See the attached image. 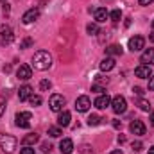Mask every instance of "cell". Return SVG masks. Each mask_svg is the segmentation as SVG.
<instances>
[{
    "mask_svg": "<svg viewBox=\"0 0 154 154\" xmlns=\"http://www.w3.org/2000/svg\"><path fill=\"white\" fill-rule=\"evenodd\" d=\"M102 122V118L99 115H90L88 116V125H99Z\"/></svg>",
    "mask_w": 154,
    "mask_h": 154,
    "instance_id": "obj_23",
    "label": "cell"
},
{
    "mask_svg": "<svg viewBox=\"0 0 154 154\" xmlns=\"http://www.w3.org/2000/svg\"><path fill=\"white\" fill-rule=\"evenodd\" d=\"M32 43H34V41H32L31 38H25L23 41H22V43H20V48H29V47H31Z\"/></svg>",
    "mask_w": 154,
    "mask_h": 154,
    "instance_id": "obj_33",
    "label": "cell"
},
{
    "mask_svg": "<svg viewBox=\"0 0 154 154\" xmlns=\"http://www.w3.org/2000/svg\"><path fill=\"white\" fill-rule=\"evenodd\" d=\"M102 82H106V84H108V82H109V79H108V77H102V75L95 77V84H102Z\"/></svg>",
    "mask_w": 154,
    "mask_h": 154,
    "instance_id": "obj_34",
    "label": "cell"
},
{
    "mask_svg": "<svg viewBox=\"0 0 154 154\" xmlns=\"http://www.w3.org/2000/svg\"><path fill=\"white\" fill-rule=\"evenodd\" d=\"M70 120H72L70 111H59V116H57L59 127H68V125H70Z\"/></svg>",
    "mask_w": 154,
    "mask_h": 154,
    "instance_id": "obj_17",
    "label": "cell"
},
{
    "mask_svg": "<svg viewBox=\"0 0 154 154\" xmlns=\"http://www.w3.org/2000/svg\"><path fill=\"white\" fill-rule=\"evenodd\" d=\"M32 65L36 70H48L52 66V56L47 50H38L32 57Z\"/></svg>",
    "mask_w": 154,
    "mask_h": 154,
    "instance_id": "obj_1",
    "label": "cell"
},
{
    "mask_svg": "<svg viewBox=\"0 0 154 154\" xmlns=\"http://www.w3.org/2000/svg\"><path fill=\"white\" fill-rule=\"evenodd\" d=\"M140 63H142V65H147V66H152L154 65V48H147V50L142 54Z\"/></svg>",
    "mask_w": 154,
    "mask_h": 154,
    "instance_id": "obj_14",
    "label": "cell"
},
{
    "mask_svg": "<svg viewBox=\"0 0 154 154\" xmlns=\"http://www.w3.org/2000/svg\"><path fill=\"white\" fill-rule=\"evenodd\" d=\"M91 91H95V93H104L106 88H104L102 84H93V86H91Z\"/></svg>",
    "mask_w": 154,
    "mask_h": 154,
    "instance_id": "obj_32",
    "label": "cell"
},
{
    "mask_svg": "<svg viewBox=\"0 0 154 154\" xmlns=\"http://www.w3.org/2000/svg\"><path fill=\"white\" fill-rule=\"evenodd\" d=\"M20 154H36V151H34L31 145H23V147L20 149Z\"/></svg>",
    "mask_w": 154,
    "mask_h": 154,
    "instance_id": "obj_29",
    "label": "cell"
},
{
    "mask_svg": "<svg viewBox=\"0 0 154 154\" xmlns=\"http://www.w3.org/2000/svg\"><path fill=\"white\" fill-rule=\"evenodd\" d=\"M133 93H134V95H138V97H142V95H143L142 88H138V86H134V88H133Z\"/></svg>",
    "mask_w": 154,
    "mask_h": 154,
    "instance_id": "obj_36",
    "label": "cell"
},
{
    "mask_svg": "<svg viewBox=\"0 0 154 154\" xmlns=\"http://www.w3.org/2000/svg\"><path fill=\"white\" fill-rule=\"evenodd\" d=\"M61 134H63L61 127H48V136H52V138H59Z\"/></svg>",
    "mask_w": 154,
    "mask_h": 154,
    "instance_id": "obj_22",
    "label": "cell"
},
{
    "mask_svg": "<svg viewBox=\"0 0 154 154\" xmlns=\"http://www.w3.org/2000/svg\"><path fill=\"white\" fill-rule=\"evenodd\" d=\"M31 120H32V115L29 111H20L14 115V124L22 129H29L31 127Z\"/></svg>",
    "mask_w": 154,
    "mask_h": 154,
    "instance_id": "obj_4",
    "label": "cell"
},
{
    "mask_svg": "<svg viewBox=\"0 0 154 154\" xmlns=\"http://www.w3.org/2000/svg\"><path fill=\"white\" fill-rule=\"evenodd\" d=\"M16 75H18V79H22V81H29L32 77V68L29 65H20L18 70H16Z\"/></svg>",
    "mask_w": 154,
    "mask_h": 154,
    "instance_id": "obj_11",
    "label": "cell"
},
{
    "mask_svg": "<svg viewBox=\"0 0 154 154\" xmlns=\"http://www.w3.org/2000/svg\"><path fill=\"white\" fill-rule=\"evenodd\" d=\"M152 29H154V20H152Z\"/></svg>",
    "mask_w": 154,
    "mask_h": 154,
    "instance_id": "obj_47",
    "label": "cell"
},
{
    "mask_svg": "<svg viewBox=\"0 0 154 154\" xmlns=\"http://www.w3.org/2000/svg\"><path fill=\"white\" fill-rule=\"evenodd\" d=\"M151 125H152V127H154V111H152V113H151Z\"/></svg>",
    "mask_w": 154,
    "mask_h": 154,
    "instance_id": "obj_43",
    "label": "cell"
},
{
    "mask_svg": "<svg viewBox=\"0 0 154 154\" xmlns=\"http://www.w3.org/2000/svg\"><path fill=\"white\" fill-rule=\"evenodd\" d=\"M2 70H4V72H5V74H9V72H11V65H5V66H4V68H2Z\"/></svg>",
    "mask_w": 154,
    "mask_h": 154,
    "instance_id": "obj_40",
    "label": "cell"
},
{
    "mask_svg": "<svg viewBox=\"0 0 154 154\" xmlns=\"http://www.w3.org/2000/svg\"><path fill=\"white\" fill-rule=\"evenodd\" d=\"M129 50L131 52H140L143 47H145V39L142 38V36H133V38L129 39Z\"/></svg>",
    "mask_w": 154,
    "mask_h": 154,
    "instance_id": "obj_8",
    "label": "cell"
},
{
    "mask_svg": "<svg viewBox=\"0 0 154 154\" xmlns=\"http://www.w3.org/2000/svg\"><path fill=\"white\" fill-rule=\"evenodd\" d=\"M50 88H52V82H50L48 79H43V81L39 82V90H41V91H48Z\"/></svg>",
    "mask_w": 154,
    "mask_h": 154,
    "instance_id": "obj_26",
    "label": "cell"
},
{
    "mask_svg": "<svg viewBox=\"0 0 154 154\" xmlns=\"http://www.w3.org/2000/svg\"><path fill=\"white\" fill-rule=\"evenodd\" d=\"M138 106H140L142 111H149V109H151V104H149L145 99H140V100H138Z\"/></svg>",
    "mask_w": 154,
    "mask_h": 154,
    "instance_id": "obj_27",
    "label": "cell"
},
{
    "mask_svg": "<svg viewBox=\"0 0 154 154\" xmlns=\"http://www.w3.org/2000/svg\"><path fill=\"white\" fill-rule=\"evenodd\" d=\"M65 104H66V99H65L63 95H59V93H54V95H50V99H48V106H50V109L56 111V113L63 111Z\"/></svg>",
    "mask_w": 154,
    "mask_h": 154,
    "instance_id": "obj_3",
    "label": "cell"
},
{
    "mask_svg": "<svg viewBox=\"0 0 154 154\" xmlns=\"http://www.w3.org/2000/svg\"><path fill=\"white\" fill-rule=\"evenodd\" d=\"M4 111H5V100L0 97V116L4 115Z\"/></svg>",
    "mask_w": 154,
    "mask_h": 154,
    "instance_id": "obj_35",
    "label": "cell"
},
{
    "mask_svg": "<svg viewBox=\"0 0 154 154\" xmlns=\"http://www.w3.org/2000/svg\"><path fill=\"white\" fill-rule=\"evenodd\" d=\"M95 108L97 109H106L108 106H111V97L108 95V93H100L97 99H95Z\"/></svg>",
    "mask_w": 154,
    "mask_h": 154,
    "instance_id": "obj_9",
    "label": "cell"
},
{
    "mask_svg": "<svg viewBox=\"0 0 154 154\" xmlns=\"http://www.w3.org/2000/svg\"><path fill=\"white\" fill-rule=\"evenodd\" d=\"M90 108H91V100H90V97H88V95H81V97H77L75 109L79 111V113H86Z\"/></svg>",
    "mask_w": 154,
    "mask_h": 154,
    "instance_id": "obj_6",
    "label": "cell"
},
{
    "mask_svg": "<svg viewBox=\"0 0 154 154\" xmlns=\"http://www.w3.org/2000/svg\"><path fill=\"white\" fill-rule=\"evenodd\" d=\"M149 90H154V75L149 77Z\"/></svg>",
    "mask_w": 154,
    "mask_h": 154,
    "instance_id": "obj_37",
    "label": "cell"
},
{
    "mask_svg": "<svg viewBox=\"0 0 154 154\" xmlns=\"http://www.w3.org/2000/svg\"><path fill=\"white\" fill-rule=\"evenodd\" d=\"M4 14H9V5H7V4L4 5Z\"/></svg>",
    "mask_w": 154,
    "mask_h": 154,
    "instance_id": "obj_41",
    "label": "cell"
},
{
    "mask_svg": "<svg viewBox=\"0 0 154 154\" xmlns=\"http://www.w3.org/2000/svg\"><path fill=\"white\" fill-rule=\"evenodd\" d=\"M111 108H113V111H115L116 115L125 113V109H127V100H125V97H122V95L113 97V99H111Z\"/></svg>",
    "mask_w": 154,
    "mask_h": 154,
    "instance_id": "obj_5",
    "label": "cell"
},
{
    "mask_svg": "<svg viewBox=\"0 0 154 154\" xmlns=\"http://www.w3.org/2000/svg\"><path fill=\"white\" fill-rule=\"evenodd\" d=\"M118 142H120V143H124V142H125V136H124V134H120V136H118Z\"/></svg>",
    "mask_w": 154,
    "mask_h": 154,
    "instance_id": "obj_42",
    "label": "cell"
},
{
    "mask_svg": "<svg viewBox=\"0 0 154 154\" xmlns=\"http://www.w3.org/2000/svg\"><path fill=\"white\" fill-rule=\"evenodd\" d=\"M38 142H39V134H36V133H31V134L23 136V140H22L23 145H34V143H38Z\"/></svg>",
    "mask_w": 154,
    "mask_h": 154,
    "instance_id": "obj_21",
    "label": "cell"
},
{
    "mask_svg": "<svg viewBox=\"0 0 154 154\" xmlns=\"http://www.w3.org/2000/svg\"><path fill=\"white\" fill-rule=\"evenodd\" d=\"M59 151L63 154H72V151H74V142L70 138H63L61 143H59Z\"/></svg>",
    "mask_w": 154,
    "mask_h": 154,
    "instance_id": "obj_16",
    "label": "cell"
},
{
    "mask_svg": "<svg viewBox=\"0 0 154 154\" xmlns=\"http://www.w3.org/2000/svg\"><path fill=\"white\" fill-rule=\"evenodd\" d=\"M152 0H140V5H151Z\"/></svg>",
    "mask_w": 154,
    "mask_h": 154,
    "instance_id": "obj_39",
    "label": "cell"
},
{
    "mask_svg": "<svg viewBox=\"0 0 154 154\" xmlns=\"http://www.w3.org/2000/svg\"><path fill=\"white\" fill-rule=\"evenodd\" d=\"M0 2H2V4H4V2H5V0H0Z\"/></svg>",
    "mask_w": 154,
    "mask_h": 154,
    "instance_id": "obj_48",
    "label": "cell"
},
{
    "mask_svg": "<svg viewBox=\"0 0 154 154\" xmlns=\"http://www.w3.org/2000/svg\"><path fill=\"white\" fill-rule=\"evenodd\" d=\"M31 95H32V88H31L29 84H25V86H22V88L18 90V99H20L22 102H23V100H29Z\"/></svg>",
    "mask_w": 154,
    "mask_h": 154,
    "instance_id": "obj_18",
    "label": "cell"
},
{
    "mask_svg": "<svg viewBox=\"0 0 154 154\" xmlns=\"http://www.w3.org/2000/svg\"><path fill=\"white\" fill-rule=\"evenodd\" d=\"M93 13H95V22L97 23H104L109 18V13H108L106 7H97V9H93Z\"/></svg>",
    "mask_w": 154,
    "mask_h": 154,
    "instance_id": "obj_12",
    "label": "cell"
},
{
    "mask_svg": "<svg viewBox=\"0 0 154 154\" xmlns=\"http://www.w3.org/2000/svg\"><path fill=\"white\" fill-rule=\"evenodd\" d=\"M134 75L140 77V79H149V77L152 75V70H151V66H147V65H140V66H136Z\"/></svg>",
    "mask_w": 154,
    "mask_h": 154,
    "instance_id": "obj_13",
    "label": "cell"
},
{
    "mask_svg": "<svg viewBox=\"0 0 154 154\" xmlns=\"http://www.w3.org/2000/svg\"><path fill=\"white\" fill-rule=\"evenodd\" d=\"M86 31H88V34L95 36V34H99V25H97V23H88Z\"/></svg>",
    "mask_w": 154,
    "mask_h": 154,
    "instance_id": "obj_25",
    "label": "cell"
},
{
    "mask_svg": "<svg viewBox=\"0 0 154 154\" xmlns=\"http://www.w3.org/2000/svg\"><path fill=\"white\" fill-rule=\"evenodd\" d=\"M52 151V145L48 143V142H45V143H41V154H48Z\"/></svg>",
    "mask_w": 154,
    "mask_h": 154,
    "instance_id": "obj_31",
    "label": "cell"
},
{
    "mask_svg": "<svg viewBox=\"0 0 154 154\" xmlns=\"http://www.w3.org/2000/svg\"><path fill=\"white\" fill-rule=\"evenodd\" d=\"M133 151H136V152H140V151H143V143L140 142V140H136V142H133Z\"/></svg>",
    "mask_w": 154,
    "mask_h": 154,
    "instance_id": "obj_30",
    "label": "cell"
},
{
    "mask_svg": "<svg viewBox=\"0 0 154 154\" xmlns=\"http://www.w3.org/2000/svg\"><path fill=\"white\" fill-rule=\"evenodd\" d=\"M109 154H124V152H122L120 149H116V151H113V152H109Z\"/></svg>",
    "mask_w": 154,
    "mask_h": 154,
    "instance_id": "obj_44",
    "label": "cell"
},
{
    "mask_svg": "<svg viewBox=\"0 0 154 154\" xmlns=\"http://www.w3.org/2000/svg\"><path fill=\"white\" fill-rule=\"evenodd\" d=\"M109 18H111L115 23L116 22H120V18H122V11H120V9H113V11L109 13Z\"/></svg>",
    "mask_w": 154,
    "mask_h": 154,
    "instance_id": "obj_24",
    "label": "cell"
},
{
    "mask_svg": "<svg viewBox=\"0 0 154 154\" xmlns=\"http://www.w3.org/2000/svg\"><path fill=\"white\" fill-rule=\"evenodd\" d=\"M29 102L32 104V106H39L43 100H41V97L39 95H31V99H29Z\"/></svg>",
    "mask_w": 154,
    "mask_h": 154,
    "instance_id": "obj_28",
    "label": "cell"
},
{
    "mask_svg": "<svg viewBox=\"0 0 154 154\" xmlns=\"http://www.w3.org/2000/svg\"><path fill=\"white\" fill-rule=\"evenodd\" d=\"M149 154H154V145L151 147V149H149Z\"/></svg>",
    "mask_w": 154,
    "mask_h": 154,
    "instance_id": "obj_45",
    "label": "cell"
},
{
    "mask_svg": "<svg viewBox=\"0 0 154 154\" xmlns=\"http://www.w3.org/2000/svg\"><path fill=\"white\" fill-rule=\"evenodd\" d=\"M0 32H2L0 38H2V43H4V45H9V43L14 39V36H13V29L7 27V25H4V27L0 29Z\"/></svg>",
    "mask_w": 154,
    "mask_h": 154,
    "instance_id": "obj_15",
    "label": "cell"
},
{
    "mask_svg": "<svg viewBox=\"0 0 154 154\" xmlns=\"http://www.w3.org/2000/svg\"><path fill=\"white\" fill-rule=\"evenodd\" d=\"M122 45H109V47H106V56H122Z\"/></svg>",
    "mask_w": 154,
    "mask_h": 154,
    "instance_id": "obj_20",
    "label": "cell"
},
{
    "mask_svg": "<svg viewBox=\"0 0 154 154\" xmlns=\"http://www.w3.org/2000/svg\"><path fill=\"white\" fill-rule=\"evenodd\" d=\"M120 125H122L120 120H113V127H115V129H120Z\"/></svg>",
    "mask_w": 154,
    "mask_h": 154,
    "instance_id": "obj_38",
    "label": "cell"
},
{
    "mask_svg": "<svg viewBox=\"0 0 154 154\" xmlns=\"http://www.w3.org/2000/svg\"><path fill=\"white\" fill-rule=\"evenodd\" d=\"M129 131H131L133 134L142 136V134H145V124H143L142 120H133V122L129 124Z\"/></svg>",
    "mask_w": 154,
    "mask_h": 154,
    "instance_id": "obj_10",
    "label": "cell"
},
{
    "mask_svg": "<svg viewBox=\"0 0 154 154\" xmlns=\"http://www.w3.org/2000/svg\"><path fill=\"white\" fill-rule=\"evenodd\" d=\"M38 18H39V9H36V7H31L29 11H25V13H23V16H22V22H23L25 25H29V23L36 22Z\"/></svg>",
    "mask_w": 154,
    "mask_h": 154,
    "instance_id": "obj_7",
    "label": "cell"
},
{
    "mask_svg": "<svg viewBox=\"0 0 154 154\" xmlns=\"http://www.w3.org/2000/svg\"><path fill=\"white\" fill-rule=\"evenodd\" d=\"M113 68H115V59H113V57L108 56L106 59L100 61V70H102V72H109V70H113Z\"/></svg>",
    "mask_w": 154,
    "mask_h": 154,
    "instance_id": "obj_19",
    "label": "cell"
},
{
    "mask_svg": "<svg viewBox=\"0 0 154 154\" xmlns=\"http://www.w3.org/2000/svg\"><path fill=\"white\" fill-rule=\"evenodd\" d=\"M16 143L18 140L11 134H0V149L5 154H11L14 149H16Z\"/></svg>",
    "mask_w": 154,
    "mask_h": 154,
    "instance_id": "obj_2",
    "label": "cell"
},
{
    "mask_svg": "<svg viewBox=\"0 0 154 154\" xmlns=\"http://www.w3.org/2000/svg\"><path fill=\"white\" fill-rule=\"evenodd\" d=\"M151 41H152V43H154V32H152V34H151Z\"/></svg>",
    "mask_w": 154,
    "mask_h": 154,
    "instance_id": "obj_46",
    "label": "cell"
}]
</instances>
